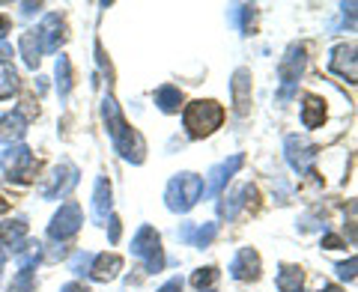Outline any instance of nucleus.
<instances>
[{"instance_id":"1","label":"nucleus","mask_w":358,"mask_h":292,"mask_svg":"<svg viewBox=\"0 0 358 292\" xmlns=\"http://www.w3.org/2000/svg\"><path fill=\"white\" fill-rule=\"evenodd\" d=\"M102 119H105V129L110 134V143H114V149L126 161L141 164L143 161V152H147V143H143L141 134L126 122V117H122V110H120V105L114 102V96H110V93L105 96V102H102Z\"/></svg>"},{"instance_id":"2","label":"nucleus","mask_w":358,"mask_h":292,"mask_svg":"<svg viewBox=\"0 0 358 292\" xmlns=\"http://www.w3.org/2000/svg\"><path fill=\"white\" fill-rule=\"evenodd\" d=\"M182 122H185V131L192 134L194 140L209 138L212 131L221 129V122H224V108H221L218 102H212V98H197V102H192V105L185 108Z\"/></svg>"},{"instance_id":"3","label":"nucleus","mask_w":358,"mask_h":292,"mask_svg":"<svg viewBox=\"0 0 358 292\" xmlns=\"http://www.w3.org/2000/svg\"><path fill=\"white\" fill-rule=\"evenodd\" d=\"M203 191H206L203 176H197V173H179V176H173L171 182H167V191H164L167 209L182 215V212H188L200 197H203Z\"/></svg>"},{"instance_id":"4","label":"nucleus","mask_w":358,"mask_h":292,"mask_svg":"<svg viewBox=\"0 0 358 292\" xmlns=\"http://www.w3.org/2000/svg\"><path fill=\"white\" fill-rule=\"evenodd\" d=\"M0 167H3V173H6L9 182L27 185L30 179L36 176V155H33L30 146H24V143L6 146V149L0 152Z\"/></svg>"},{"instance_id":"5","label":"nucleus","mask_w":358,"mask_h":292,"mask_svg":"<svg viewBox=\"0 0 358 292\" xmlns=\"http://www.w3.org/2000/svg\"><path fill=\"white\" fill-rule=\"evenodd\" d=\"M131 254L138 256V260H143V268H147L150 275H155V272H162L164 268L162 239H159V233H155L150 224H143V227L138 230V235L131 239Z\"/></svg>"},{"instance_id":"6","label":"nucleus","mask_w":358,"mask_h":292,"mask_svg":"<svg viewBox=\"0 0 358 292\" xmlns=\"http://www.w3.org/2000/svg\"><path fill=\"white\" fill-rule=\"evenodd\" d=\"M78 185V167L72 164V161H63V164H57L54 170L45 176V182H42V188H39V194L45 197V200H57V197H66L69 191Z\"/></svg>"},{"instance_id":"7","label":"nucleus","mask_w":358,"mask_h":292,"mask_svg":"<svg viewBox=\"0 0 358 292\" xmlns=\"http://www.w3.org/2000/svg\"><path fill=\"white\" fill-rule=\"evenodd\" d=\"M81 224H84L81 206L69 200V203H63L57 215L51 218V224H48V239H51V242H66V239H72V235L81 230Z\"/></svg>"},{"instance_id":"8","label":"nucleus","mask_w":358,"mask_h":292,"mask_svg":"<svg viewBox=\"0 0 358 292\" xmlns=\"http://www.w3.org/2000/svg\"><path fill=\"white\" fill-rule=\"evenodd\" d=\"M301 69H305V45H289V51L284 54L281 66H278V72H281V98L293 96V87Z\"/></svg>"},{"instance_id":"9","label":"nucleus","mask_w":358,"mask_h":292,"mask_svg":"<svg viewBox=\"0 0 358 292\" xmlns=\"http://www.w3.org/2000/svg\"><path fill=\"white\" fill-rule=\"evenodd\" d=\"M284 146H287V161L293 164V170H299V173H305L308 167H310V161L317 159V146L308 143V140H301V138H296V134H289Z\"/></svg>"},{"instance_id":"10","label":"nucleus","mask_w":358,"mask_h":292,"mask_svg":"<svg viewBox=\"0 0 358 292\" xmlns=\"http://www.w3.org/2000/svg\"><path fill=\"white\" fill-rule=\"evenodd\" d=\"M36 36L42 42V51H57L66 42V24L60 15H45L42 24L36 27Z\"/></svg>"},{"instance_id":"11","label":"nucleus","mask_w":358,"mask_h":292,"mask_svg":"<svg viewBox=\"0 0 358 292\" xmlns=\"http://www.w3.org/2000/svg\"><path fill=\"white\" fill-rule=\"evenodd\" d=\"M230 277L233 280H257L260 277V254L254 248H242L230 263Z\"/></svg>"},{"instance_id":"12","label":"nucleus","mask_w":358,"mask_h":292,"mask_svg":"<svg viewBox=\"0 0 358 292\" xmlns=\"http://www.w3.org/2000/svg\"><path fill=\"white\" fill-rule=\"evenodd\" d=\"M120 272H122V256H117V254H96L87 275L93 280H99V284H108V280H114Z\"/></svg>"},{"instance_id":"13","label":"nucleus","mask_w":358,"mask_h":292,"mask_svg":"<svg viewBox=\"0 0 358 292\" xmlns=\"http://www.w3.org/2000/svg\"><path fill=\"white\" fill-rule=\"evenodd\" d=\"M331 72L346 78V81H355L358 72H355V45H338L331 51Z\"/></svg>"},{"instance_id":"14","label":"nucleus","mask_w":358,"mask_h":292,"mask_svg":"<svg viewBox=\"0 0 358 292\" xmlns=\"http://www.w3.org/2000/svg\"><path fill=\"white\" fill-rule=\"evenodd\" d=\"M24 131H27V119L21 110H13V114L0 117V143L15 146V143H21V138H24Z\"/></svg>"},{"instance_id":"15","label":"nucleus","mask_w":358,"mask_h":292,"mask_svg":"<svg viewBox=\"0 0 358 292\" xmlns=\"http://www.w3.org/2000/svg\"><path fill=\"white\" fill-rule=\"evenodd\" d=\"M242 164H245L242 155H233L230 161H221L218 167H212V170H209V194H212V197H218V194H221V188L230 182V176L236 173Z\"/></svg>"},{"instance_id":"16","label":"nucleus","mask_w":358,"mask_h":292,"mask_svg":"<svg viewBox=\"0 0 358 292\" xmlns=\"http://www.w3.org/2000/svg\"><path fill=\"white\" fill-rule=\"evenodd\" d=\"M24 242H27V224L21 218L0 224V244H3V248L21 254V251H24Z\"/></svg>"},{"instance_id":"17","label":"nucleus","mask_w":358,"mask_h":292,"mask_svg":"<svg viewBox=\"0 0 358 292\" xmlns=\"http://www.w3.org/2000/svg\"><path fill=\"white\" fill-rule=\"evenodd\" d=\"M233 105H236L239 114H248V105H251V72L248 69H236L233 72Z\"/></svg>"},{"instance_id":"18","label":"nucleus","mask_w":358,"mask_h":292,"mask_svg":"<svg viewBox=\"0 0 358 292\" xmlns=\"http://www.w3.org/2000/svg\"><path fill=\"white\" fill-rule=\"evenodd\" d=\"M110 206H114V200H110V182L105 176L96 179V191H93V215L96 221H108L110 218Z\"/></svg>"},{"instance_id":"19","label":"nucleus","mask_w":358,"mask_h":292,"mask_svg":"<svg viewBox=\"0 0 358 292\" xmlns=\"http://www.w3.org/2000/svg\"><path fill=\"white\" fill-rule=\"evenodd\" d=\"M254 194H257L254 185H242V188H236L233 194L224 197L227 203H221V215L227 218V221H233V218H236L245 206H248V197H254Z\"/></svg>"},{"instance_id":"20","label":"nucleus","mask_w":358,"mask_h":292,"mask_svg":"<svg viewBox=\"0 0 358 292\" xmlns=\"http://www.w3.org/2000/svg\"><path fill=\"white\" fill-rule=\"evenodd\" d=\"M18 51H21V57H24V63L30 66V69H36L39 60H42V42L36 36V30H27V33H21V39H18Z\"/></svg>"},{"instance_id":"21","label":"nucleus","mask_w":358,"mask_h":292,"mask_svg":"<svg viewBox=\"0 0 358 292\" xmlns=\"http://www.w3.org/2000/svg\"><path fill=\"white\" fill-rule=\"evenodd\" d=\"M326 119V102L320 96H305V105H301V126L305 129H317Z\"/></svg>"},{"instance_id":"22","label":"nucleus","mask_w":358,"mask_h":292,"mask_svg":"<svg viewBox=\"0 0 358 292\" xmlns=\"http://www.w3.org/2000/svg\"><path fill=\"white\" fill-rule=\"evenodd\" d=\"M155 105H159L164 114H176L179 105H182V89L171 87V84L159 87V89H155Z\"/></svg>"},{"instance_id":"23","label":"nucleus","mask_w":358,"mask_h":292,"mask_svg":"<svg viewBox=\"0 0 358 292\" xmlns=\"http://www.w3.org/2000/svg\"><path fill=\"white\" fill-rule=\"evenodd\" d=\"M301 280H305V272H301L299 265H281L275 284H278V289H281V292H299Z\"/></svg>"},{"instance_id":"24","label":"nucleus","mask_w":358,"mask_h":292,"mask_svg":"<svg viewBox=\"0 0 358 292\" xmlns=\"http://www.w3.org/2000/svg\"><path fill=\"white\" fill-rule=\"evenodd\" d=\"M18 93V72L9 60H0V98H13Z\"/></svg>"},{"instance_id":"25","label":"nucleus","mask_w":358,"mask_h":292,"mask_svg":"<svg viewBox=\"0 0 358 292\" xmlns=\"http://www.w3.org/2000/svg\"><path fill=\"white\" fill-rule=\"evenodd\" d=\"M192 284L197 292H215V284H218V268L215 265H206V268H197L192 275Z\"/></svg>"},{"instance_id":"26","label":"nucleus","mask_w":358,"mask_h":292,"mask_svg":"<svg viewBox=\"0 0 358 292\" xmlns=\"http://www.w3.org/2000/svg\"><path fill=\"white\" fill-rule=\"evenodd\" d=\"M36 286V275H33V265H18V275L9 284V292H33Z\"/></svg>"},{"instance_id":"27","label":"nucleus","mask_w":358,"mask_h":292,"mask_svg":"<svg viewBox=\"0 0 358 292\" xmlns=\"http://www.w3.org/2000/svg\"><path fill=\"white\" fill-rule=\"evenodd\" d=\"M57 89H60V98H66L72 89V63L63 54L57 57Z\"/></svg>"},{"instance_id":"28","label":"nucleus","mask_w":358,"mask_h":292,"mask_svg":"<svg viewBox=\"0 0 358 292\" xmlns=\"http://www.w3.org/2000/svg\"><path fill=\"white\" fill-rule=\"evenodd\" d=\"M215 235H218V224H206V227H197L194 235H188V242H194L197 248H206Z\"/></svg>"},{"instance_id":"29","label":"nucleus","mask_w":358,"mask_h":292,"mask_svg":"<svg viewBox=\"0 0 358 292\" xmlns=\"http://www.w3.org/2000/svg\"><path fill=\"white\" fill-rule=\"evenodd\" d=\"M90 263H93V254H87V251L75 254V260H72V272H75V275H87V272H90Z\"/></svg>"},{"instance_id":"30","label":"nucleus","mask_w":358,"mask_h":292,"mask_svg":"<svg viewBox=\"0 0 358 292\" xmlns=\"http://www.w3.org/2000/svg\"><path fill=\"white\" fill-rule=\"evenodd\" d=\"M338 277L341 280H352L355 277V256H350V263H341L338 265Z\"/></svg>"},{"instance_id":"31","label":"nucleus","mask_w":358,"mask_h":292,"mask_svg":"<svg viewBox=\"0 0 358 292\" xmlns=\"http://www.w3.org/2000/svg\"><path fill=\"white\" fill-rule=\"evenodd\" d=\"M159 292H182V277H171Z\"/></svg>"},{"instance_id":"32","label":"nucleus","mask_w":358,"mask_h":292,"mask_svg":"<svg viewBox=\"0 0 358 292\" xmlns=\"http://www.w3.org/2000/svg\"><path fill=\"white\" fill-rule=\"evenodd\" d=\"M322 248H329V251H338V248H343V242L338 239V235H322Z\"/></svg>"},{"instance_id":"33","label":"nucleus","mask_w":358,"mask_h":292,"mask_svg":"<svg viewBox=\"0 0 358 292\" xmlns=\"http://www.w3.org/2000/svg\"><path fill=\"white\" fill-rule=\"evenodd\" d=\"M108 224H110V242L117 244V242H120V218H117V215H110Z\"/></svg>"},{"instance_id":"34","label":"nucleus","mask_w":358,"mask_h":292,"mask_svg":"<svg viewBox=\"0 0 358 292\" xmlns=\"http://www.w3.org/2000/svg\"><path fill=\"white\" fill-rule=\"evenodd\" d=\"M9 30H13V21H9V15H3V13H0V39H3Z\"/></svg>"},{"instance_id":"35","label":"nucleus","mask_w":358,"mask_h":292,"mask_svg":"<svg viewBox=\"0 0 358 292\" xmlns=\"http://www.w3.org/2000/svg\"><path fill=\"white\" fill-rule=\"evenodd\" d=\"M60 292H90V289H87L84 284H66Z\"/></svg>"},{"instance_id":"36","label":"nucleus","mask_w":358,"mask_h":292,"mask_svg":"<svg viewBox=\"0 0 358 292\" xmlns=\"http://www.w3.org/2000/svg\"><path fill=\"white\" fill-rule=\"evenodd\" d=\"M320 292H343V289H341V286H334V284H322Z\"/></svg>"},{"instance_id":"37","label":"nucleus","mask_w":358,"mask_h":292,"mask_svg":"<svg viewBox=\"0 0 358 292\" xmlns=\"http://www.w3.org/2000/svg\"><path fill=\"white\" fill-rule=\"evenodd\" d=\"M6 209H9V203H6V200H3V197H0V215H3V212H6Z\"/></svg>"},{"instance_id":"38","label":"nucleus","mask_w":358,"mask_h":292,"mask_svg":"<svg viewBox=\"0 0 358 292\" xmlns=\"http://www.w3.org/2000/svg\"><path fill=\"white\" fill-rule=\"evenodd\" d=\"M0 263H3V256H0Z\"/></svg>"},{"instance_id":"39","label":"nucleus","mask_w":358,"mask_h":292,"mask_svg":"<svg viewBox=\"0 0 358 292\" xmlns=\"http://www.w3.org/2000/svg\"><path fill=\"white\" fill-rule=\"evenodd\" d=\"M299 292H301V289H299Z\"/></svg>"}]
</instances>
